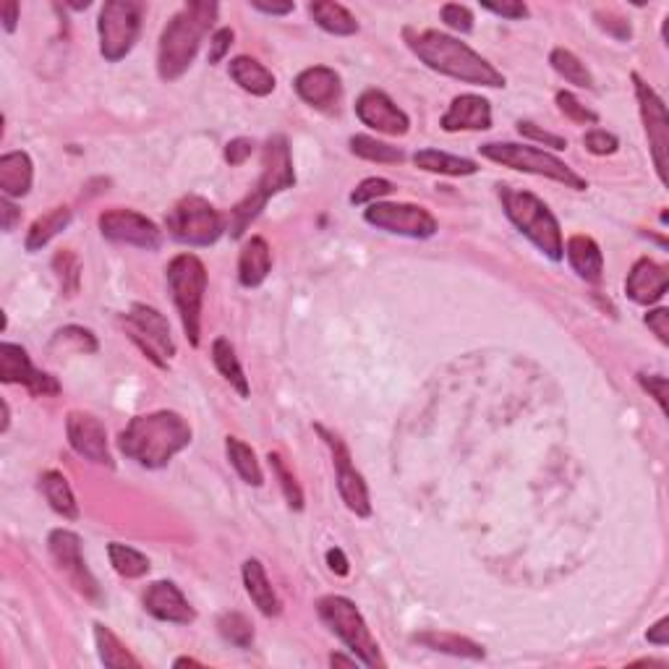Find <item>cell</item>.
<instances>
[{
	"instance_id": "f35d334b",
	"label": "cell",
	"mask_w": 669,
	"mask_h": 669,
	"mask_svg": "<svg viewBox=\"0 0 669 669\" xmlns=\"http://www.w3.org/2000/svg\"><path fill=\"white\" fill-rule=\"evenodd\" d=\"M108 557L110 565L118 575L123 578H144L149 573V560L134 547H126L121 541H113L108 544Z\"/></svg>"
},
{
	"instance_id": "11a10c76",
	"label": "cell",
	"mask_w": 669,
	"mask_h": 669,
	"mask_svg": "<svg viewBox=\"0 0 669 669\" xmlns=\"http://www.w3.org/2000/svg\"><path fill=\"white\" fill-rule=\"evenodd\" d=\"M0 217H3V220H0V225H3V230H6V233H11V230H14L16 225H19V220H21V210L16 207L14 202H11V199H8V196H3V199H0Z\"/></svg>"
},
{
	"instance_id": "ac0fdd59",
	"label": "cell",
	"mask_w": 669,
	"mask_h": 669,
	"mask_svg": "<svg viewBox=\"0 0 669 669\" xmlns=\"http://www.w3.org/2000/svg\"><path fill=\"white\" fill-rule=\"evenodd\" d=\"M0 379L6 385H27V390L37 398H50L58 395L61 385L58 379L48 372H37L29 361V353L14 343H0Z\"/></svg>"
},
{
	"instance_id": "4316f807",
	"label": "cell",
	"mask_w": 669,
	"mask_h": 669,
	"mask_svg": "<svg viewBox=\"0 0 669 669\" xmlns=\"http://www.w3.org/2000/svg\"><path fill=\"white\" fill-rule=\"evenodd\" d=\"M241 575H244L246 594L251 596V602L257 604L259 612H262L264 617H278L280 599H278V594H275V588H272L270 578H267V570H264L262 562L254 560V557L246 560Z\"/></svg>"
},
{
	"instance_id": "be15d7a7",
	"label": "cell",
	"mask_w": 669,
	"mask_h": 669,
	"mask_svg": "<svg viewBox=\"0 0 669 669\" xmlns=\"http://www.w3.org/2000/svg\"><path fill=\"white\" fill-rule=\"evenodd\" d=\"M176 667H202V662H196V659L183 656V659H176Z\"/></svg>"
},
{
	"instance_id": "db71d44e",
	"label": "cell",
	"mask_w": 669,
	"mask_h": 669,
	"mask_svg": "<svg viewBox=\"0 0 669 669\" xmlns=\"http://www.w3.org/2000/svg\"><path fill=\"white\" fill-rule=\"evenodd\" d=\"M646 325L654 330V335L659 338V343H669V311L667 309H654L646 314Z\"/></svg>"
},
{
	"instance_id": "5bb4252c",
	"label": "cell",
	"mask_w": 669,
	"mask_h": 669,
	"mask_svg": "<svg viewBox=\"0 0 669 669\" xmlns=\"http://www.w3.org/2000/svg\"><path fill=\"white\" fill-rule=\"evenodd\" d=\"M317 434L325 440V445L330 447L332 460H335V468H338V492L340 500L345 502V507L356 513L359 518H369L372 515V497H369V487H366L364 476L356 471V466L351 463V453H348V447L345 442L340 440L338 434L325 429L322 424L314 426Z\"/></svg>"
},
{
	"instance_id": "94428289",
	"label": "cell",
	"mask_w": 669,
	"mask_h": 669,
	"mask_svg": "<svg viewBox=\"0 0 669 669\" xmlns=\"http://www.w3.org/2000/svg\"><path fill=\"white\" fill-rule=\"evenodd\" d=\"M667 630H669V620H667V617H664V620L656 622L654 628H651L649 633H646V638H649V643H654V646H667V643H669Z\"/></svg>"
},
{
	"instance_id": "d6986e66",
	"label": "cell",
	"mask_w": 669,
	"mask_h": 669,
	"mask_svg": "<svg viewBox=\"0 0 669 669\" xmlns=\"http://www.w3.org/2000/svg\"><path fill=\"white\" fill-rule=\"evenodd\" d=\"M356 115L364 126L379 131V134L406 136L411 129V118L382 89H366L356 100Z\"/></svg>"
},
{
	"instance_id": "cb8c5ba5",
	"label": "cell",
	"mask_w": 669,
	"mask_h": 669,
	"mask_svg": "<svg viewBox=\"0 0 669 669\" xmlns=\"http://www.w3.org/2000/svg\"><path fill=\"white\" fill-rule=\"evenodd\" d=\"M565 257H568L575 275L581 280H586V283H599V280L604 278V254L594 238L588 236L568 238V244H565Z\"/></svg>"
},
{
	"instance_id": "277c9868",
	"label": "cell",
	"mask_w": 669,
	"mask_h": 669,
	"mask_svg": "<svg viewBox=\"0 0 669 669\" xmlns=\"http://www.w3.org/2000/svg\"><path fill=\"white\" fill-rule=\"evenodd\" d=\"M293 186H296V170H293L291 144H288V139L283 134H272L262 147V176H259L257 186L230 210V236H244L246 228L264 210V204L270 202L275 194H280L285 189H293Z\"/></svg>"
},
{
	"instance_id": "bcb514c9",
	"label": "cell",
	"mask_w": 669,
	"mask_h": 669,
	"mask_svg": "<svg viewBox=\"0 0 669 669\" xmlns=\"http://www.w3.org/2000/svg\"><path fill=\"white\" fill-rule=\"evenodd\" d=\"M440 16L447 27L455 29V32H460V34L474 32V14H471V8L468 6H460V3H447V6H442Z\"/></svg>"
},
{
	"instance_id": "d4e9b609",
	"label": "cell",
	"mask_w": 669,
	"mask_h": 669,
	"mask_svg": "<svg viewBox=\"0 0 669 669\" xmlns=\"http://www.w3.org/2000/svg\"><path fill=\"white\" fill-rule=\"evenodd\" d=\"M272 272V251L262 236L246 241L238 259V283L244 288H259Z\"/></svg>"
},
{
	"instance_id": "680465c9",
	"label": "cell",
	"mask_w": 669,
	"mask_h": 669,
	"mask_svg": "<svg viewBox=\"0 0 669 669\" xmlns=\"http://www.w3.org/2000/svg\"><path fill=\"white\" fill-rule=\"evenodd\" d=\"M609 21H599V27L604 29V32H609L612 37H617V40H630V24L628 21L622 19H612V16L607 14Z\"/></svg>"
},
{
	"instance_id": "e575fe53",
	"label": "cell",
	"mask_w": 669,
	"mask_h": 669,
	"mask_svg": "<svg viewBox=\"0 0 669 669\" xmlns=\"http://www.w3.org/2000/svg\"><path fill=\"white\" fill-rule=\"evenodd\" d=\"M212 361H215L217 372L223 374L230 385L236 387L238 395H241V398H249V392H251L249 379H246L244 366H241V361H238L236 348L230 345V340L217 338L215 343H212Z\"/></svg>"
},
{
	"instance_id": "44dd1931",
	"label": "cell",
	"mask_w": 669,
	"mask_h": 669,
	"mask_svg": "<svg viewBox=\"0 0 669 669\" xmlns=\"http://www.w3.org/2000/svg\"><path fill=\"white\" fill-rule=\"evenodd\" d=\"M144 609L160 622H173V625H191L196 620L194 607L183 596L181 588L173 581H155L144 594Z\"/></svg>"
},
{
	"instance_id": "4fadbf2b",
	"label": "cell",
	"mask_w": 669,
	"mask_h": 669,
	"mask_svg": "<svg viewBox=\"0 0 669 669\" xmlns=\"http://www.w3.org/2000/svg\"><path fill=\"white\" fill-rule=\"evenodd\" d=\"M97 225H100L102 238H108L113 244L136 246V249L144 251H157L163 246V230L157 228L147 215L136 210L115 207V210L102 212Z\"/></svg>"
},
{
	"instance_id": "ba28073f",
	"label": "cell",
	"mask_w": 669,
	"mask_h": 669,
	"mask_svg": "<svg viewBox=\"0 0 669 669\" xmlns=\"http://www.w3.org/2000/svg\"><path fill=\"white\" fill-rule=\"evenodd\" d=\"M479 152L492 163H500L505 168L521 170V173H531V176L549 178L562 186L575 191H586V178L578 176L568 163H562L560 157L549 155L544 149L528 147V144H513V142H489L481 144Z\"/></svg>"
},
{
	"instance_id": "91938a15",
	"label": "cell",
	"mask_w": 669,
	"mask_h": 669,
	"mask_svg": "<svg viewBox=\"0 0 669 669\" xmlns=\"http://www.w3.org/2000/svg\"><path fill=\"white\" fill-rule=\"evenodd\" d=\"M327 565H330V570L335 575H348L351 573V568H348V557L343 555V549H330V552H327Z\"/></svg>"
},
{
	"instance_id": "3957f363",
	"label": "cell",
	"mask_w": 669,
	"mask_h": 669,
	"mask_svg": "<svg viewBox=\"0 0 669 669\" xmlns=\"http://www.w3.org/2000/svg\"><path fill=\"white\" fill-rule=\"evenodd\" d=\"M217 11H220L217 3L194 0L168 21L160 37V50H157V74L163 82H176L189 71L199 53V45L217 21Z\"/></svg>"
},
{
	"instance_id": "2e32d148",
	"label": "cell",
	"mask_w": 669,
	"mask_h": 669,
	"mask_svg": "<svg viewBox=\"0 0 669 669\" xmlns=\"http://www.w3.org/2000/svg\"><path fill=\"white\" fill-rule=\"evenodd\" d=\"M633 84H636L638 108H641L643 126H646V136H649L651 155H654L656 170L662 183H667V152H669V118L667 105L649 84L643 82L641 76L633 74Z\"/></svg>"
},
{
	"instance_id": "1f68e13d",
	"label": "cell",
	"mask_w": 669,
	"mask_h": 669,
	"mask_svg": "<svg viewBox=\"0 0 669 669\" xmlns=\"http://www.w3.org/2000/svg\"><path fill=\"white\" fill-rule=\"evenodd\" d=\"M416 168L426 170V173H440V176H474L479 165L468 157H455L440 152V149H419L413 155Z\"/></svg>"
},
{
	"instance_id": "d590c367",
	"label": "cell",
	"mask_w": 669,
	"mask_h": 669,
	"mask_svg": "<svg viewBox=\"0 0 669 669\" xmlns=\"http://www.w3.org/2000/svg\"><path fill=\"white\" fill-rule=\"evenodd\" d=\"M225 453H228L230 466L236 468V474L241 476L246 484H251V487H262L264 484L262 466H259L257 453H254L244 440L228 437V440H225Z\"/></svg>"
},
{
	"instance_id": "52a82bcc",
	"label": "cell",
	"mask_w": 669,
	"mask_h": 669,
	"mask_svg": "<svg viewBox=\"0 0 669 669\" xmlns=\"http://www.w3.org/2000/svg\"><path fill=\"white\" fill-rule=\"evenodd\" d=\"M317 615L364 667H385L372 630H369V625H366V620L351 599L335 594L322 596L317 602Z\"/></svg>"
},
{
	"instance_id": "ab89813d",
	"label": "cell",
	"mask_w": 669,
	"mask_h": 669,
	"mask_svg": "<svg viewBox=\"0 0 669 669\" xmlns=\"http://www.w3.org/2000/svg\"><path fill=\"white\" fill-rule=\"evenodd\" d=\"M53 270L55 278L61 283V291L66 296H76L79 293V285H82V262L76 257L71 249H61L53 257Z\"/></svg>"
},
{
	"instance_id": "9f6ffc18",
	"label": "cell",
	"mask_w": 669,
	"mask_h": 669,
	"mask_svg": "<svg viewBox=\"0 0 669 669\" xmlns=\"http://www.w3.org/2000/svg\"><path fill=\"white\" fill-rule=\"evenodd\" d=\"M251 8H257L267 16H288L293 14V3H264V0H251Z\"/></svg>"
},
{
	"instance_id": "7a4b0ae2",
	"label": "cell",
	"mask_w": 669,
	"mask_h": 669,
	"mask_svg": "<svg viewBox=\"0 0 669 669\" xmlns=\"http://www.w3.org/2000/svg\"><path fill=\"white\" fill-rule=\"evenodd\" d=\"M406 42L413 55L437 74L458 79L463 84H474V87H505L502 71H497L487 58H481L466 42L455 40L450 34H442L437 29H421V32L406 29Z\"/></svg>"
},
{
	"instance_id": "6125c7cd",
	"label": "cell",
	"mask_w": 669,
	"mask_h": 669,
	"mask_svg": "<svg viewBox=\"0 0 669 669\" xmlns=\"http://www.w3.org/2000/svg\"><path fill=\"white\" fill-rule=\"evenodd\" d=\"M330 664L332 667H356V664H361L356 656H343V654H332L330 656Z\"/></svg>"
},
{
	"instance_id": "ffe728a7",
	"label": "cell",
	"mask_w": 669,
	"mask_h": 669,
	"mask_svg": "<svg viewBox=\"0 0 669 669\" xmlns=\"http://www.w3.org/2000/svg\"><path fill=\"white\" fill-rule=\"evenodd\" d=\"M296 95L317 110H330L338 108L340 95H343V82H340V74L330 66H311L306 71L296 76Z\"/></svg>"
},
{
	"instance_id": "c3c4849f",
	"label": "cell",
	"mask_w": 669,
	"mask_h": 669,
	"mask_svg": "<svg viewBox=\"0 0 669 669\" xmlns=\"http://www.w3.org/2000/svg\"><path fill=\"white\" fill-rule=\"evenodd\" d=\"M518 131H521V136H528V139L547 144V147L552 149H568V139H565V136L549 134V131L539 129V126L531 121H518Z\"/></svg>"
},
{
	"instance_id": "681fc988",
	"label": "cell",
	"mask_w": 669,
	"mask_h": 669,
	"mask_svg": "<svg viewBox=\"0 0 669 669\" xmlns=\"http://www.w3.org/2000/svg\"><path fill=\"white\" fill-rule=\"evenodd\" d=\"M638 382L659 403L662 413H667V377H662V374H638Z\"/></svg>"
},
{
	"instance_id": "e0dca14e",
	"label": "cell",
	"mask_w": 669,
	"mask_h": 669,
	"mask_svg": "<svg viewBox=\"0 0 669 669\" xmlns=\"http://www.w3.org/2000/svg\"><path fill=\"white\" fill-rule=\"evenodd\" d=\"M68 445L76 455L95 463V466L113 468V455L108 447V432L97 416L84 411H71L66 419Z\"/></svg>"
},
{
	"instance_id": "8992f818",
	"label": "cell",
	"mask_w": 669,
	"mask_h": 669,
	"mask_svg": "<svg viewBox=\"0 0 669 669\" xmlns=\"http://www.w3.org/2000/svg\"><path fill=\"white\" fill-rule=\"evenodd\" d=\"M165 280H168L170 296L181 317L183 332L189 343L199 345V335H202V306L204 293H207V267L196 254H178L170 259L168 270H165Z\"/></svg>"
},
{
	"instance_id": "f6af8a7d",
	"label": "cell",
	"mask_w": 669,
	"mask_h": 669,
	"mask_svg": "<svg viewBox=\"0 0 669 669\" xmlns=\"http://www.w3.org/2000/svg\"><path fill=\"white\" fill-rule=\"evenodd\" d=\"M392 191H395V183L387 181V178H366L353 189L351 204H374Z\"/></svg>"
},
{
	"instance_id": "9c48e42d",
	"label": "cell",
	"mask_w": 669,
	"mask_h": 669,
	"mask_svg": "<svg viewBox=\"0 0 669 669\" xmlns=\"http://www.w3.org/2000/svg\"><path fill=\"white\" fill-rule=\"evenodd\" d=\"M165 228L178 244L212 246L225 233V217L202 196L189 194L173 204L165 215Z\"/></svg>"
},
{
	"instance_id": "d6a6232c",
	"label": "cell",
	"mask_w": 669,
	"mask_h": 669,
	"mask_svg": "<svg viewBox=\"0 0 669 669\" xmlns=\"http://www.w3.org/2000/svg\"><path fill=\"white\" fill-rule=\"evenodd\" d=\"M95 643H97V654H100V662L110 669H139L142 662L131 654L126 646L121 643V638L115 636L113 630L105 628L97 622L95 625Z\"/></svg>"
},
{
	"instance_id": "6da1fadb",
	"label": "cell",
	"mask_w": 669,
	"mask_h": 669,
	"mask_svg": "<svg viewBox=\"0 0 669 669\" xmlns=\"http://www.w3.org/2000/svg\"><path fill=\"white\" fill-rule=\"evenodd\" d=\"M191 424L176 411H152L134 416L118 434V447L142 468H165L181 450L191 445Z\"/></svg>"
},
{
	"instance_id": "484cf974",
	"label": "cell",
	"mask_w": 669,
	"mask_h": 669,
	"mask_svg": "<svg viewBox=\"0 0 669 669\" xmlns=\"http://www.w3.org/2000/svg\"><path fill=\"white\" fill-rule=\"evenodd\" d=\"M34 165L27 152H8L0 157V191L8 199H19L32 191Z\"/></svg>"
},
{
	"instance_id": "30bf717a",
	"label": "cell",
	"mask_w": 669,
	"mask_h": 669,
	"mask_svg": "<svg viewBox=\"0 0 669 669\" xmlns=\"http://www.w3.org/2000/svg\"><path fill=\"white\" fill-rule=\"evenodd\" d=\"M144 6L136 0H110L100 8L97 34H100V53L108 63L123 61L134 50L142 32Z\"/></svg>"
},
{
	"instance_id": "74e56055",
	"label": "cell",
	"mask_w": 669,
	"mask_h": 669,
	"mask_svg": "<svg viewBox=\"0 0 669 669\" xmlns=\"http://www.w3.org/2000/svg\"><path fill=\"white\" fill-rule=\"evenodd\" d=\"M549 63H552V68H555L565 82L583 89H594V76H591V71H588L586 63H583L575 53H570V50L555 48L552 50V55H549Z\"/></svg>"
},
{
	"instance_id": "7402d4cb",
	"label": "cell",
	"mask_w": 669,
	"mask_h": 669,
	"mask_svg": "<svg viewBox=\"0 0 669 669\" xmlns=\"http://www.w3.org/2000/svg\"><path fill=\"white\" fill-rule=\"evenodd\" d=\"M667 288H669L667 267L649 257L638 259V262L633 264V270H630L628 280H625V293H628V298L641 306H651L656 304V301H662Z\"/></svg>"
},
{
	"instance_id": "603a6c76",
	"label": "cell",
	"mask_w": 669,
	"mask_h": 669,
	"mask_svg": "<svg viewBox=\"0 0 669 669\" xmlns=\"http://www.w3.org/2000/svg\"><path fill=\"white\" fill-rule=\"evenodd\" d=\"M447 134L455 131H487L492 129V105L481 95H460L450 102L440 121Z\"/></svg>"
},
{
	"instance_id": "ee69618b",
	"label": "cell",
	"mask_w": 669,
	"mask_h": 669,
	"mask_svg": "<svg viewBox=\"0 0 669 669\" xmlns=\"http://www.w3.org/2000/svg\"><path fill=\"white\" fill-rule=\"evenodd\" d=\"M557 108L562 110L565 118H570L573 123H581V126H594L599 121V115L594 110H588L573 92H557Z\"/></svg>"
},
{
	"instance_id": "8d00e7d4",
	"label": "cell",
	"mask_w": 669,
	"mask_h": 669,
	"mask_svg": "<svg viewBox=\"0 0 669 669\" xmlns=\"http://www.w3.org/2000/svg\"><path fill=\"white\" fill-rule=\"evenodd\" d=\"M351 152L361 160H369V163H382V165H398L406 160L403 149L392 147L387 142H379L369 134H356L351 136Z\"/></svg>"
},
{
	"instance_id": "60d3db41",
	"label": "cell",
	"mask_w": 669,
	"mask_h": 669,
	"mask_svg": "<svg viewBox=\"0 0 669 669\" xmlns=\"http://www.w3.org/2000/svg\"><path fill=\"white\" fill-rule=\"evenodd\" d=\"M217 630H220V636L225 638L228 643L238 646V649H249L251 643H254V625L246 615L241 612H225L220 620H217Z\"/></svg>"
},
{
	"instance_id": "e7e4bbea",
	"label": "cell",
	"mask_w": 669,
	"mask_h": 669,
	"mask_svg": "<svg viewBox=\"0 0 669 669\" xmlns=\"http://www.w3.org/2000/svg\"><path fill=\"white\" fill-rule=\"evenodd\" d=\"M8 416H11V411H8V403L6 400H3V426H0V432H8Z\"/></svg>"
},
{
	"instance_id": "83f0119b",
	"label": "cell",
	"mask_w": 669,
	"mask_h": 669,
	"mask_svg": "<svg viewBox=\"0 0 669 669\" xmlns=\"http://www.w3.org/2000/svg\"><path fill=\"white\" fill-rule=\"evenodd\" d=\"M228 74L238 87L254 97H267L275 89V76H272V71H267L257 58H249V55L233 58L228 66Z\"/></svg>"
},
{
	"instance_id": "7bdbcfd3",
	"label": "cell",
	"mask_w": 669,
	"mask_h": 669,
	"mask_svg": "<svg viewBox=\"0 0 669 669\" xmlns=\"http://www.w3.org/2000/svg\"><path fill=\"white\" fill-rule=\"evenodd\" d=\"M55 345H63V348H68V345H71V348H76V351L95 353L97 351V338L89 330H84V327L71 325V327H63V330L55 332L53 348H55Z\"/></svg>"
},
{
	"instance_id": "6f0895ef",
	"label": "cell",
	"mask_w": 669,
	"mask_h": 669,
	"mask_svg": "<svg viewBox=\"0 0 669 669\" xmlns=\"http://www.w3.org/2000/svg\"><path fill=\"white\" fill-rule=\"evenodd\" d=\"M19 3L16 0H8V3H3L0 6V19H3V27H6V32H16V24H19Z\"/></svg>"
},
{
	"instance_id": "f546056e",
	"label": "cell",
	"mask_w": 669,
	"mask_h": 669,
	"mask_svg": "<svg viewBox=\"0 0 669 669\" xmlns=\"http://www.w3.org/2000/svg\"><path fill=\"white\" fill-rule=\"evenodd\" d=\"M40 489L55 513L63 515L66 521H79V502H76L74 489L61 471H45L40 476Z\"/></svg>"
},
{
	"instance_id": "4dcf8cb0",
	"label": "cell",
	"mask_w": 669,
	"mask_h": 669,
	"mask_svg": "<svg viewBox=\"0 0 669 669\" xmlns=\"http://www.w3.org/2000/svg\"><path fill=\"white\" fill-rule=\"evenodd\" d=\"M311 19L317 21L319 27L325 32L335 34V37H351V34L359 32V21L356 16L348 11L340 3H332V0H317L309 6Z\"/></svg>"
},
{
	"instance_id": "816d5d0a",
	"label": "cell",
	"mask_w": 669,
	"mask_h": 669,
	"mask_svg": "<svg viewBox=\"0 0 669 669\" xmlns=\"http://www.w3.org/2000/svg\"><path fill=\"white\" fill-rule=\"evenodd\" d=\"M251 152H254V142L251 139H233V142H228V147H225V163L230 165V168H238V165H244L246 160L251 157Z\"/></svg>"
},
{
	"instance_id": "836d02e7",
	"label": "cell",
	"mask_w": 669,
	"mask_h": 669,
	"mask_svg": "<svg viewBox=\"0 0 669 669\" xmlns=\"http://www.w3.org/2000/svg\"><path fill=\"white\" fill-rule=\"evenodd\" d=\"M68 223H71V210L63 207V204L61 207H53V210L34 220L32 228L27 230V241H24V246H27V251H40L42 246H48L61 230H66Z\"/></svg>"
},
{
	"instance_id": "7dc6e473",
	"label": "cell",
	"mask_w": 669,
	"mask_h": 669,
	"mask_svg": "<svg viewBox=\"0 0 669 669\" xmlns=\"http://www.w3.org/2000/svg\"><path fill=\"white\" fill-rule=\"evenodd\" d=\"M583 147H586L591 155L607 157V155H615L620 142H617L615 134H609V131H604V129H594L583 136Z\"/></svg>"
},
{
	"instance_id": "5b68a950",
	"label": "cell",
	"mask_w": 669,
	"mask_h": 669,
	"mask_svg": "<svg viewBox=\"0 0 669 669\" xmlns=\"http://www.w3.org/2000/svg\"><path fill=\"white\" fill-rule=\"evenodd\" d=\"M502 210L507 220L521 230L523 236L536 246V249L549 257L552 262H560L565 257V241H562V228L555 212L541 202L539 196L531 191L513 189V186H500Z\"/></svg>"
},
{
	"instance_id": "9a60e30c",
	"label": "cell",
	"mask_w": 669,
	"mask_h": 669,
	"mask_svg": "<svg viewBox=\"0 0 669 669\" xmlns=\"http://www.w3.org/2000/svg\"><path fill=\"white\" fill-rule=\"evenodd\" d=\"M50 555H53L55 565L66 575L71 586L89 599V602H102L100 586H97L95 575L89 573L87 562L82 557V539L74 534V531H66V528H55L48 539Z\"/></svg>"
},
{
	"instance_id": "f1b7e54d",
	"label": "cell",
	"mask_w": 669,
	"mask_h": 669,
	"mask_svg": "<svg viewBox=\"0 0 669 669\" xmlns=\"http://www.w3.org/2000/svg\"><path fill=\"white\" fill-rule=\"evenodd\" d=\"M413 643H419L424 649L442 651V654L460 656V659H484L487 651L484 646H479L471 638H463L458 633H440V630H424V633H416Z\"/></svg>"
},
{
	"instance_id": "f907efd6",
	"label": "cell",
	"mask_w": 669,
	"mask_h": 669,
	"mask_svg": "<svg viewBox=\"0 0 669 669\" xmlns=\"http://www.w3.org/2000/svg\"><path fill=\"white\" fill-rule=\"evenodd\" d=\"M236 40V32L230 27L217 29L215 34L210 37V63H220L225 55L230 53V45Z\"/></svg>"
},
{
	"instance_id": "b9f144b4",
	"label": "cell",
	"mask_w": 669,
	"mask_h": 669,
	"mask_svg": "<svg viewBox=\"0 0 669 669\" xmlns=\"http://www.w3.org/2000/svg\"><path fill=\"white\" fill-rule=\"evenodd\" d=\"M267 460H270L272 474L278 476L280 489H283L285 500H288L291 510H304V492H301V484L296 481V476H293L291 468L285 466L283 455L270 453V455H267Z\"/></svg>"
},
{
	"instance_id": "7c38bea8",
	"label": "cell",
	"mask_w": 669,
	"mask_h": 669,
	"mask_svg": "<svg viewBox=\"0 0 669 669\" xmlns=\"http://www.w3.org/2000/svg\"><path fill=\"white\" fill-rule=\"evenodd\" d=\"M364 220L377 230H387L406 238H432L437 233V220L419 204L374 202L366 207Z\"/></svg>"
},
{
	"instance_id": "8fae6325",
	"label": "cell",
	"mask_w": 669,
	"mask_h": 669,
	"mask_svg": "<svg viewBox=\"0 0 669 669\" xmlns=\"http://www.w3.org/2000/svg\"><path fill=\"white\" fill-rule=\"evenodd\" d=\"M123 330L131 343L160 369H168L170 359L176 356V340L170 335V325L165 314L147 304H134L121 317Z\"/></svg>"
},
{
	"instance_id": "f5cc1de1",
	"label": "cell",
	"mask_w": 669,
	"mask_h": 669,
	"mask_svg": "<svg viewBox=\"0 0 669 669\" xmlns=\"http://www.w3.org/2000/svg\"><path fill=\"white\" fill-rule=\"evenodd\" d=\"M484 8H487V11H492V14L502 16V19H510V21L528 19V14H531L526 3H521V0H510V3H484Z\"/></svg>"
}]
</instances>
